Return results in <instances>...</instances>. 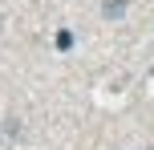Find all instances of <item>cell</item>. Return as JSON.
I'll return each mask as SVG.
<instances>
[{
    "label": "cell",
    "instance_id": "6da1fadb",
    "mask_svg": "<svg viewBox=\"0 0 154 150\" xmlns=\"http://www.w3.org/2000/svg\"><path fill=\"white\" fill-rule=\"evenodd\" d=\"M101 12H106V16H122V12H126V0H109Z\"/></svg>",
    "mask_w": 154,
    "mask_h": 150
}]
</instances>
